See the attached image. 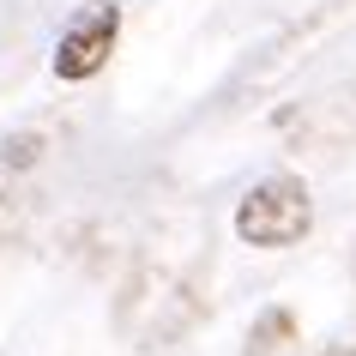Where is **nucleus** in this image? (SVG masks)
<instances>
[{
	"label": "nucleus",
	"instance_id": "f257e3e1",
	"mask_svg": "<svg viewBox=\"0 0 356 356\" xmlns=\"http://www.w3.org/2000/svg\"><path fill=\"white\" fill-rule=\"evenodd\" d=\"M308 218H314L308 181L302 175H266L236 206V236L248 248H290V242L308 236Z\"/></svg>",
	"mask_w": 356,
	"mask_h": 356
},
{
	"label": "nucleus",
	"instance_id": "f03ea898",
	"mask_svg": "<svg viewBox=\"0 0 356 356\" xmlns=\"http://www.w3.org/2000/svg\"><path fill=\"white\" fill-rule=\"evenodd\" d=\"M115 37H121V6H115V0L79 6L73 19L60 24V37H55V79L79 85V79L103 73V60L115 55Z\"/></svg>",
	"mask_w": 356,
	"mask_h": 356
}]
</instances>
